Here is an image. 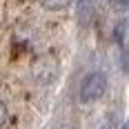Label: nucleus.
Instances as JSON below:
<instances>
[{
    "label": "nucleus",
    "mask_w": 129,
    "mask_h": 129,
    "mask_svg": "<svg viewBox=\"0 0 129 129\" xmlns=\"http://www.w3.org/2000/svg\"><path fill=\"white\" fill-rule=\"evenodd\" d=\"M105 89H107V78L103 74H98V71L89 74L80 85V100L82 103H93V100L103 98Z\"/></svg>",
    "instance_id": "1"
},
{
    "label": "nucleus",
    "mask_w": 129,
    "mask_h": 129,
    "mask_svg": "<svg viewBox=\"0 0 129 129\" xmlns=\"http://www.w3.org/2000/svg\"><path fill=\"white\" fill-rule=\"evenodd\" d=\"M40 5L45 9H51V11H58V9H67L71 5V0H40Z\"/></svg>",
    "instance_id": "2"
},
{
    "label": "nucleus",
    "mask_w": 129,
    "mask_h": 129,
    "mask_svg": "<svg viewBox=\"0 0 129 129\" xmlns=\"http://www.w3.org/2000/svg\"><path fill=\"white\" fill-rule=\"evenodd\" d=\"M7 118H9V114H7V105L0 100V127L7 122Z\"/></svg>",
    "instance_id": "3"
},
{
    "label": "nucleus",
    "mask_w": 129,
    "mask_h": 129,
    "mask_svg": "<svg viewBox=\"0 0 129 129\" xmlns=\"http://www.w3.org/2000/svg\"><path fill=\"white\" fill-rule=\"evenodd\" d=\"M114 5H118V7H127L129 5V0H111Z\"/></svg>",
    "instance_id": "4"
},
{
    "label": "nucleus",
    "mask_w": 129,
    "mask_h": 129,
    "mask_svg": "<svg viewBox=\"0 0 129 129\" xmlns=\"http://www.w3.org/2000/svg\"><path fill=\"white\" fill-rule=\"evenodd\" d=\"M122 129H129V120H127V122H125V125H122Z\"/></svg>",
    "instance_id": "5"
}]
</instances>
